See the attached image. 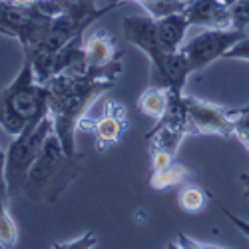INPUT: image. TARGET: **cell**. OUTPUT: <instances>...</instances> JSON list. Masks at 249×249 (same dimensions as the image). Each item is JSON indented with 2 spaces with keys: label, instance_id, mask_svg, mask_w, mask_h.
Listing matches in <instances>:
<instances>
[{
  "label": "cell",
  "instance_id": "1",
  "mask_svg": "<svg viewBox=\"0 0 249 249\" xmlns=\"http://www.w3.org/2000/svg\"><path fill=\"white\" fill-rule=\"evenodd\" d=\"M120 74L122 60H116L108 66H88L84 72H60L46 82L48 114L54 124V134L68 154H78L76 132L80 122L104 92L114 88Z\"/></svg>",
  "mask_w": 249,
  "mask_h": 249
},
{
  "label": "cell",
  "instance_id": "2",
  "mask_svg": "<svg viewBox=\"0 0 249 249\" xmlns=\"http://www.w3.org/2000/svg\"><path fill=\"white\" fill-rule=\"evenodd\" d=\"M48 116V90L40 82L32 58L24 54L22 68L16 78L0 92V128L12 138Z\"/></svg>",
  "mask_w": 249,
  "mask_h": 249
},
{
  "label": "cell",
  "instance_id": "3",
  "mask_svg": "<svg viewBox=\"0 0 249 249\" xmlns=\"http://www.w3.org/2000/svg\"><path fill=\"white\" fill-rule=\"evenodd\" d=\"M80 154H68L52 132L24 181L22 196L34 203H56L80 176Z\"/></svg>",
  "mask_w": 249,
  "mask_h": 249
},
{
  "label": "cell",
  "instance_id": "4",
  "mask_svg": "<svg viewBox=\"0 0 249 249\" xmlns=\"http://www.w3.org/2000/svg\"><path fill=\"white\" fill-rule=\"evenodd\" d=\"M54 132V124L50 114L40 120L36 126L24 130L20 136L14 138V142L6 150V181L10 196L16 197L22 194L24 181L28 178V172L34 165L36 158L42 152L44 142Z\"/></svg>",
  "mask_w": 249,
  "mask_h": 249
},
{
  "label": "cell",
  "instance_id": "5",
  "mask_svg": "<svg viewBox=\"0 0 249 249\" xmlns=\"http://www.w3.org/2000/svg\"><path fill=\"white\" fill-rule=\"evenodd\" d=\"M54 16L36 6H18L10 0H0V34L14 38L24 52L36 48L46 36Z\"/></svg>",
  "mask_w": 249,
  "mask_h": 249
},
{
  "label": "cell",
  "instance_id": "6",
  "mask_svg": "<svg viewBox=\"0 0 249 249\" xmlns=\"http://www.w3.org/2000/svg\"><path fill=\"white\" fill-rule=\"evenodd\" d=\"M245 30H237L233 26L230 28H207L205 32L197 34L194 40L181 46V52L188 58L194 72L205 70L215 60L225 58L241 38H245Z\"/></svg>",
  "mask_w": 249,
  "mask_h": 249
},
{
  "label": "cell",
  "instance_id": "7",
  "mask_svg": "<svg viewBox=\"0 0 249 249\" xmlns=\"http://www.w3.org/2000/svg\"><path fill=\"white\" fill-rule=\"evenodd\" d=\"M185 106H188V134L221 138H230L235 134L237 110H227L192 96H185Z\"/></svg>",
  "mask_w": 249,
  "mask_h": 249
},
{
  "label": "cell",
  "instance_id": "8",
  "mask_svg": "<svg viewBox=\"0 0 249 249\" xmlns=\"http://www.w3.org/2000/svg\"><path fill=\"white\" fill-rule=\"evenodd\" d=\"M122 30H124V38H126L130 44L140 48L150 58L152 78H156L163 70L165 60H168V56H170V52L165 50L160 42L158 28H156V18H152L150 14L148 16H124Z\"/></svg>",
  "mask_w": 249,
  "mask_h": 249
},
{
  "label": "cell",
  "instance_id": "9",
  "mask_svg": "<svg viewBox=\"0 0 249 249\" xmlns=\"http://www.w3.org/2000/svg\"><path fill=\"white\" fill-rule=\"evenodd\" d=\"M80 128L90 130L96 140V148L98 150H106L114 143H118L128 128V120H126V110L122 104L118 102H108L104 106V112L100 118L94 120H82Z\"/></svg>",
  "mask_w": 249,
  "mask_h": 249
},
{
  "label": "cell",
  "instance_id": "10",
  "mask_svg": "<svg viewBox=\"0 0 249 249\" xmlns=\"http://www.w3.org/2000/svg\"><path fill=\"white\" fill-rule=\"evenodd\" d=\"M192 26L203 28H230L231 26V8L221 0H190L185 6Z\"/></svg>",
  "mask_w": 249,
  "mask_h": 249
},
{
  "label": "cell",
  "instance_id": "11",
  "mask_svg": "<svg viewBox=\"0 0 249 249\" xmlns=\"http://www.w3.org/2000/svg\"><path fill=\"white\" fill-rule=\"evenodd\" d=\"M8 181H6V152L0 148V247L10 249L18 241V227L8 212Z\"/></svg>",
  "mask_w": 249,
  "mask_h": 249
},
{
  "label": "cell",
  "instance_id": "12",
  "mask_svg": "<svg viewBox=\"0 0 249 249\" xmlns=\"http://www.w3.org/2000/svg\"><path fill=\"white\" fill-rule=\"evenodd\" d=\"M190 20L185 16V12H174L168 16L156 18V28H158V36L161 46L168 52H178L183 46V38L185 32L190 28Z\"/></svg>",
  "mask_w": 249,
  "mask_h": 249
},
{
  "label": "cell",
  "instance_id": "13",
  "mask_svg": "<svg viewBox=\"0 0 249 249\" xmlns=\"http://www.w3.org/2000/svg\"><path fill=\"white\" fill-rule=\"evenodd\" d=\"M84 52L90 66H108L116 60H122L116 42L104 30H98L84 40Z\"/></svg>",
  "mask_w": 249,
  "mask_h": 249
},
{
  "label": "cell",
  "instance_id": "14",
  "mask_svg": "<svg viewBox=\"0 0 249 249\" xmlns=\"http://www.w3.org/2000/svg\"><path fill=\"white\" fill-rule=\"evenodd\" d=\"M168 104H170V90L163 88V86H150L146 88L140 98H138V110L140 114H143L146 118H152V120H160L165 110H168Z\"/></svg>",
  "mask_w": 249,
  "mask_h": 249
},
{
  "label": "cell",
  "instance_id": "15",
  "mask_svg": "<svg viewBox=\"0 0 249 249\" xmlns=\"http://www.w3.org/2000/svg\"><path fill=\"white\" fill-rule=\"evenodd\" d=\"M190 176V170L185 168L183 163H178V161H172L163 168H152L150 172V188L156 190V192H163V190H170L174 185H179L188 179Z\"/></svg>",
  "mask_w": 249,
  "mask_h": 249
},
{
  "label": "cell",
  "instance_id": "16",
  "mask_svg": "<svg viewBox=\"0 0 249 249\" xmlns=\"http://www.w3.org/2000/svg\"><path fill=\"white\" fill-rule=\"evenodd\" d=\"M207 197H210V192L197 188V185H185L178 196V203L185 213H197L205 207Z\"/></svg>",
  "mask_w": 249,
  "mask_h": 249
},
{
  "label": "cell",
  "instance_id": "17",
  "mask_svg": "<svg viewBox=\"0 0 249 249\" xmlns=\"http://www.w3.org/2000/svg\"><path fill=\"white\" fill-rule=\"evenodd\" d=\"M120 2H124V0H120ZM134 2H138L142 8H146V12L152 18H161V16L185 10L190 0H134Z\"/></svg>",
  "mask_w": 249,
  "mask_h": 249
},
{
  "label": "cell",
  "instance_id": "18",
  "mask_svg": "<svg viewBox=\"0 0 249 249\" xmlns=\"http://www.w3.org/2000/svg\"><path fill=\"white\" fill-rule=\"evenodd\" d=\"M231 8V26L237 30H245L249 26V0H237Z\"/></svg>",
  "mask_w": 249,
  "mask_h": 249
},
{
  "label": "cell",
  "instance_id": "19",
  "mask_svg": "<svg viewBox=\"0 0 249 249\" xmlns=\"http://www.w3.org/2000/svg\"><path fill=\"white\" fill-rule=\"evenodd\" d=\"M233 136L243 143V148L249 152V106L237 110V116H235V134Z\"/></svg>",
  "mask_w": 249,
  "mask_h": 249
},
{
  "label": "cell",
  "instance_id": "20",
  "mask_svg": "<svg viewBox=\"0 0 249 249\" xmlns=\"http://www.w3.org/2000/svg\"><path fill=\"white\" fill-rule=\"evenodd\" d=\"M98 245V237L94 231H86L82 233L80 237L76 239H70V241H64V243H54V247H64V249H92Z\"/></svg>",
  "mask_w": 249,
  "mask_h": 249
},
{
  "label": "cell",
  "instance_id": "21",
  "mask_svg": "<svg viewBox=\"0 0 249 249\" xmlns=\"http://www.w3.org/2000/svg\"><path fill=\"white\" fill-rule=\"evenodd\" d=\"M210 197H212V199L215 201V205H217L219 210H221V212L225 213V217L230 219V221H231V223H233V225L237 227V230H239V231H241L243 235H247V237H249V221H245V219L237 217V215H235V213H233L231 210H227V207H225V205H223V203H221V201H219V199H217V197H215L213 194H210Z\"/></svg>",
  "mask_w": 249,
  "mask_h": 249
},
{
  "label": "cell",
  "instance_id": "22",
  "mask_svg": "<svg viewBox=\"0 0 249 249\" xmlns=\"http://www.w3.org/2000/svg\"><path fill=\"white\" fill-rule=\"evenodd\" d=\"M227 60H243V62H249V34L245 38H241L239 42L225 54Z\"/></svg>",
  "mask_w": 249,
  "mask_h": 249
},
{
  "label": "cell",
  "instance_id": "23",
  "mask_svg": "<svg viewBox=\"0 0 249 249\" xmlns=\"http://www.w3.org/2000/svg\"><path fill=\"white\" fill-rule=\"evenodd\" d=\"M178 247H217V245H212V243H199V241H194V239H190L188 235H179L178 237Z\"/></svg>",
  "mask_w": 249,
  "mask_h": 249
},
{
  "label": "cell",
  "instance_id": "24",
  "mask_svg": "<svg viewBox=\"0 0 249 249\" xmlns=\"http://www.w3.org/2000/svg\"><path fill=\"white\" fill-rule=\"evenodd\" d=\"M10 2H14L18 6H36L38 0H10Z\"/></svg>",
  "mask_w": 249,
  "mask_h": 249
},
{
  "label": "cell",
  "instance_id": "25",
  "mask_svg": "<svg viewBox=\"0 0 249 249\" xmlns=\"http://www.w3.org/2000/svg\"><path fill=\"white\" fill-rule=\"evenodd\" d=\"M221 2H225L227 6H231V4H235V2H237V0H221Z\"/></svg>",
  "mask_w": 249,
  "mask_h": 249
}]
</instances>
